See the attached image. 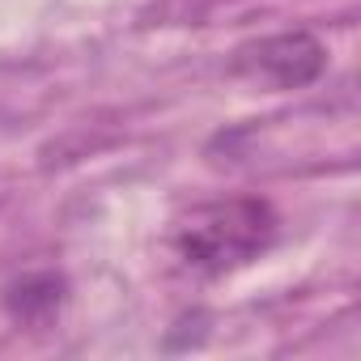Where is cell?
I'll list each match as a JSON object with an SVG mask.
<instances>
[{"label":"cell","instance_id":"cell-3","mask_svg":"<svg viewBox=\"0 0 361 361\" xmlns=\"http://www.w3.org/2000/svg\"><path fill=\"white\" fill-rule=\"evenodd\" d=\"M5 310L13 323L22 327H51L68 302V281L51 268H39V272H22L5 285Z\"/></svg>","mask_w":361,"mask_h":361},{"label":"cell","instance_id":"cell-2","mask_svg":"<svg viewBox=\"0 0 361 361\" xmlns=\"http://www.w3.org/2000/svg\"><path fill=\"white\" fill-rule=\"evenodd\" d=\"M323 68H327V47L310 30H281V35L243 43L234 51V73L272 90H302L319 81Z\"/></svg>","mask_w":361,"mask_h":361},{"label":"cell","instance_id":"cell-1","mask_svg":"<svg viewBox=\"0 0 361 361\" xmlns=\"http://www.w3.org/2000/svg\"><path fill=\"white\" fill-rule=\"evenodd\" d=\"M276 213L259 196H230L209 200L183 213L170 230V247L183 259V268L200 276H226L234 268H247L276 243Z\"/></svg>","mask_w":361,"mask_h":361}]
</instances>
